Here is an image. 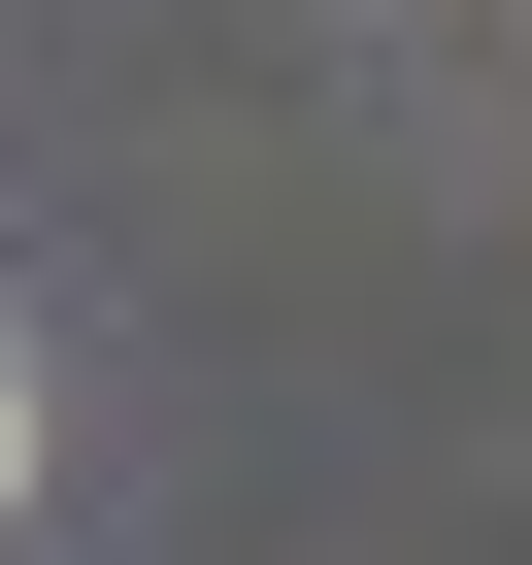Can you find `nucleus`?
I'll list each match as a JSON object with an SVG mask.
<instances>
[{
	"label": "nucleus",
	"mask_w": 532,
	"mask_h": 565,
	"mask_svg": "<svg viewBox=\"0 0 532 565\" xmlns=\"http://www.w3.org/2000/svg\"><path fill=\"white\" fill-rule=\"evenodd\" d=\"M0 499H34V366H0Z\"/></svg>",
	"instance_id": "obj_1"
}]
</instances>
